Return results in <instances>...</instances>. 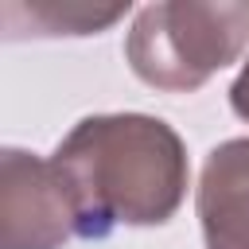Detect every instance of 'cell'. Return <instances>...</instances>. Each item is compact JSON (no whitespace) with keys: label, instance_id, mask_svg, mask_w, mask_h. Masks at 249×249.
<instances>
[{"label":"cell","instance_id":"cell-1","mask_svg":"<svg viewBox=\"0 0 249 249\" xmlns=\"http://www.w3.org/2000/svg\"><path fill=\"white\" fill-rule=\"evenodd\" d=\"M74 210L78 237L117 226H163L187 195V148L179 132L148 113L82 117L51 152Z\"/></svg>","mask_w":249,"mask_h":249},{"label":"cell","instance_id":"cell-2","mask_svg":"<svg viewBox=\"0 0 249 249\" xmlns=\"http://www.w3.org/2000/svg\"><path fill=\"white\" fill-rule=\"evenodd\" d=\"M249 47V0H171L136 12L124 58L132 74L167 93H191Z\"/></svg>","mask_w":249,"mask_h":249},{"label":"cell","instance_id":"cell-3","mask_svg":"<svg viewBox=\"0 0 249 249\" xmlns=\"http://www.w3.org/2000/svg\"><path fill=\"white\" fill-rule=\"evenodd\" d=\"M78 237L74 198L51 163L23 148L0 152V249H62Z\"/></svg>","mask_w":249,"mask_h":249},{"label":"cell","instance_id":"cell-4","mask_svg":"<svg viewBox=\"0 0 249 249\" xmlns=\"http://www.w3.org/2000/svg\"><path fill=\"white\" fill-rule=\"evenodd\" d=\"M195 206L206 249H249V136L210 148Z\"/></svg>","mask_w":249,"mask_h":249},{"label":"cell","instance_id":"cell-5","mask_svg":"<svg viewBox=\"0 0 249 249\" xmlns=\"http://www.w3.org/2000/svg\"><path fill=\"white\" fill-rule=\"evenodd\" d=\"M4 12L12 16H27V27L8 35V39H54V35H97L101 27L117 23L128 4H4Z\"/></svg>","mask_w":249,"mask_h":249},{"label":"cell","instance_id":"cell-6","mask_svg":"<svg viewBox=\"0 0 249 249\" xmlns=\"http://www.w3.org/2000/svg\"><path fill=\"white\" fill-rule=\"evenodd\" d=\"M230 105H233V113H237L241 121H249V58H245L241 74H237L233 86H230Z\"/></svg>","mask_w":249,"mask_h":249}]
</instances>
